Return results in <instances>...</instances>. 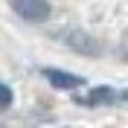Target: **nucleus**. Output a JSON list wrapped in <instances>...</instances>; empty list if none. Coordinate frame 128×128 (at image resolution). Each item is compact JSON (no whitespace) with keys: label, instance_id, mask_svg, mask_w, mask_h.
I'll use <instances>...</instances> for the list:
<instances>
[{"label":"nucleus","instance_id":"f257e3e1","mask_svg":"<svg viewBox=\"0 0 128 128\" xmlns=\"http://www.w3.org/2000/svg\"><path fill=\"white\" fill-rule=\"evenodd\" d=\"M44 79H47L52 88H58V90H76V88H82V84H84V79H82V76L56 70V67H47V70H44Z\"/></svg>","mask_w":128,"mask_h":128},{"label":"nucleus","instance_id":"20e7f679","mask_svg":"<svg viewBox=\"0 0 128 128\" xmlns=\"http://www.w3.org/2000/svg\"><path fill=\"white\" fill-rule=\"evenodd\" d=\"M114 99H116V93H114L111 88H93L88 96H82L79 105H88V108H96V105H111Z\"/></svg>","mask_w":128,"mask_h":128},{"label":"nucleus","instance_id":"f03ea898","mask_svg":"<svg viewBox=\"0 0 128 128\" xmlns=\"http://www.w3.org/2000/svg\"><path fill=\"white\" fill-rule=\"evenodd\" d=\"M15 3V12L26 20H44L50 15V3L47 0H12Z\"/></svg>","mask_w":128,"mask_h":128},{"label":"nucleus","instance_id":"7ed1b4c3","mask_svg":"<svg viewBox=\"0 0 128 128\" xmlns=\"http://www.w3.org/2000/svg\"><path fill=\"white\" fill-rule=\"evenodd\" d=\"M64 41H67L73 50L84 52V56H96V52H99V44H96L93 38H88L84 32H67V35H64Z\"/></svg>","mask_w":128,"mask_h":128},{"label":"nucleus","instance_id":"39448f33","mask_svg":"<svg viewBox=\"0 0 128 128\" xmlns=\"http://www.w3.org/2000/svg\"><path fill=\"white\" fill-rule=\"evenodd\" d=\"M9 105H12V90L0 82V108H9Z\"/></svg>","mask_w":128,"mask_h":128}]
</instances>
